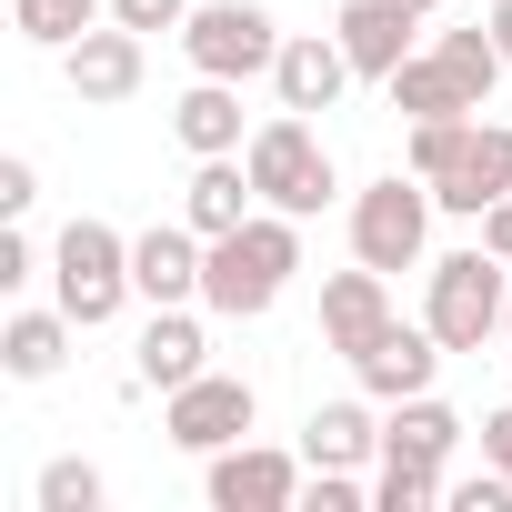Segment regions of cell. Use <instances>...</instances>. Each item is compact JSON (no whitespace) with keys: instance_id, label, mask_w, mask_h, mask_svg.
Segmentation results:
<instances>
[{"instance_id":"6da1fadb","label":"cell","mask_w":512,"mask_h":512,"mask_svg":"<svg viewBox=\"0 0 512 512\" xmlns=\"http://www.w3.org/2000/svg\"><path fill=\"white\" fill-rule=\"evenodd\" d=\"M292 272H302V221H292V211H251L241 231L211 241V262H201V312H211V322H262Z\"/></svg>"},{"instance_id":"4316f807","label":"cell","mask_w":512,"mask_h":512,"mask_svg":"<svg viewBox=\"0 0 512 512\" xmlns=\"http://www.w3.org/2000/svg\"><path fill=\"white\" fill-rule=\"evenodd\" d=\"M462 151H472V121H412V151H402V171L442 181V171H452Z\"/></svg>"},{"instance_id":"e575fe53","label":"cell","mask_w":512,"mask_h":512,"mask_svg":"<svg viewBox=\"0 0 512 512\" xmlns=\"http://www.w3.org/2000/svg\"><path fill=\"white\" fill-rule=\"evenodd\" d=\"M412 11H422V21H432V11H442V0H412Z\"/></svg>"},{"instance_id":"836d02e7","label":"cell","mask_w":512,"mask_h":512,"mask_svg":"<svg viewBox=\"0 0 512 512\" xmlns=\"http://www.w3.org/2000/svg\"><path fill=\"white\" fill-rule=\"evenodd\" d=\"M492 41H502V61H512V0H492V21H482Z\"/></svg>"},{"instance_id":"83f0119b","label":"cell","mask_w":512,"mask_h":512,"mask_svg":"<svg viewBox=\"0 0 512 512\" xmlns=\"http://www.w3.org/2000/svg\"><path fill=\"white\" fill-rule=\"evenodd\" d=\"M302 502H312V512H362V502H372V482H362V472H322V462H312Z\"/></svg>"},{"instance_id":"8fae6325","label":"cell","mask_w":512,"mask_h":512,"mask_svg":"<svg viewBox=\"0 0 512 512\" xmlns=\"http://www.w3.org/2000/svg\"><path fill=\"white\" fill-rule=\"evenodd\" d=\"M131 372H141L151 392H181V382H201V372H211V332H201V312H191V302H151Z\"/></svg>"},{"instance_id":"3957f363","label":"cell","mask_w":512,"mask_h":512,"mask_svg":"<svg viewBox=\"0 0 512 512\" xmlns=\"http://www.w3.org/2000/svg\"><path fill=\"white\" fill-rule=\"evenodd\" d=\"M51 302L81 322V332H101V322H121V302H141V282H131V241L111 231V221H71L61 241H51Z\"/></svg>"},{"instance_id":"7402d4cb","label":"cell","mask_w":512,"mask_h":512,"mask_svg":"<svg viewBox=\"0 0 512 512\" xmlns=\"http://www.w3.org/2000/svg\"><path fill=\"white\" fill-rule=\"evenodd\" d=\"M302 462H322V472H362V462H382V422H372L362 402H322V412L302 422Z\"/></svg>"},{"instance_id":"5b68a950","label":"cell","mask_w":512,"mask_h":512,"mask_svg":"<svg viewBox=\"0 0 512 512\" xmlns=\"http://www.w3.org/2000/svg\"><path fill=\"white\" fill-rule=\"evenodd\" d=\"M432 181L422 171H382L352 191V262L372 272H422V251H432Z\"/></svg>"},{"instance_id":"d6986e66","label":"cell","mask_w":512,"mask_h":512,"mask_svg":"<svg viewBox=\"0 0 512 512\" xmlns=\"http://www.w3.org/2000/svg\"><path fill=\"white\" fill-rule=\"evenodd\" d=\"M382 91H392V111H402V121H482V101L462 91V71H452L442 51H412Z\"/></svg>"},{"instance_id":"30bf717a","label":"cell","mask_w":512,"mask_h":512,"mask_svg":"<svg viewBox=\"0 0 512 512\" xmlns=\"http://www.w3.org/2000/svg\"><path fill=\"white\" fill-rule=\"evenodd\" d=\"M352 81H362V71H352L342 31H292V41H282V61H272V91H282V111H332Z\"/></svg>"},{"instance_id":"ac0fdd59","label":"cell","mask_w":512,"mask_h":512,"mask_svg":"<svg viewBox=\"0 0 512 512\" xmlns=\"http://www.w3.org/2000/svg\"><path fill=\"white\" fill-rule=\"evenodd\" d=\"M171 141H181L191 161L251 151V131H241V81H201V71H191V91L171 101Z\"/></svg>"},{"instance_id":"ba28073f","label":"cell","mask_w":512,"mask_h":512,"mask_svg":"<svg viewBox=\"0 0 512 512\" xmlns=\"http://www.w3.org/2000/svg\"><path fill=\"white\" fill-rule=\"evenodd\" d=\"M302 482H312V462H302V452H272V442H231V452H211V472H201L211 512H292Z\"/></svg>"},{"instance_id":"8992f818","label":"cell","mask_w":512,"mask_h":512,"mask_svg":"<svg viewBox=\"0 0 512 512\" xmlns=\"http://www.w3.org/2000/svg\"><path fill=\"white\" fill-rule=\"evenodd\" d=\"M181 51H191L201 81H262L282 61V21L262 11V0H191Z\"/></svg>"},{"instance_id":"f1b7e54d","label":"cell","mask_w":512,"mask_h":512,"mask_svg":"<svg viewBox=\"0 0 512 512\" xmlns=\"http://www.w3.org/2000/svg\"><path fill=\"white\" fill-rule=\"evenodd\" d=\"M41 282V241L31 231H0V292H31Z\"/></svg>"},{"instance_id":"ffe728a7","label":"cell","mask_w":512,"mask_h":512,"mask_svg":"<svg viewBox=\"0 0 512 512\" xmlns=\"http://www.w3.org/2000/svg\"><path fill=\"white\" fill-rule=\"evenodd\" d=\"M462 432H472V422H462L442 392H412V402H392V412H382V452H392V462H452V452H462Z\"/></svg>"},{"instance_id":"d6a6232c","label":"cell","mask_w":512,"mask_h":512,"mask_svg":"<svg viewBox=\"0 0 512 512\" xmlns=\"http://www.w3.org/2000/svg\"><path fill=\"white\" fill-rule=\"evenodd\" d=\"M482 462H502V472H512V402H502V412H482Z\"/></svg>"},{"instance_id":"52a82bcc","label":"cell","mask_w":512,"mask_h":512,"mask_svg":"<svg viewBox=\"0 0 512 512\" xmlns=\"http://www.w3.org/2000/svg\"><path fill=\"white\" fill-rule=\"evenodd\" d=\"M251 422H262V392H251L241 372H201V382H181V392H161V432L181 442V452H231V442H251Z\"/></svg>"},{"instance_id":"7c38bea8","label":"cell","mask_w":512,"mask_h":512,"mask_svg":"<svg viewBox=\"0 0 512 512\" xmlns=\"http://www.w3.org/2000/svg\"><path fill=\"white\" fill-rule=\"evenodd\" d=\"M352 372H362L372 402H412V392H432V372H442V332H432V322H392L382 342L352 352Z\"/></svg>"},{"instance_id":"1f68e13d","label":"cell","mask_w":512,"mask_h":512,"mask_svg":"<svg viewBox=\"0 0 512 512\" xmlns=\"http://www.w3.org/2000/svg\"><path fill=\"white\" fill-rule=\"evenodd\" d=\"M472 231H482V251H502V262H512V191H502V201H492Z\"/></svg>"},{"instance_id":"277c9868","label":"cell","mask_w":512,"mask_h":512,"mask_svg":"<svg viewBox=\"0 0 512 512\" xmlns=\"http://www.w3.org/2000/svg\"><path fill=\"white\" fill-rule=\"evenodd\" d=\"M251 191H262V211H292V221H312L332 191H342V171H332V151H322V131H312V111H272L262 131H251Z\"/></svg>"},{"instance_id":"d4e9b609","label":"cell","mask_w":512,"mask_h":512,"mask_svg":"<svg viewBox=\"0 0 512 512\" xmlns=\"http://www.w3.org/2000/svg\"><path fill=\"white\" fill-rule=\"evenodd\" d=\"M432 502H452L442 462H392V452H382V472H372V512H432Z\"/></svg>"},{"instance_id":"4dcf8cb0","label":"cell","mask_w":512,"mask_h":512,"mask_svg":"<svg viewBox=\"0 0 512 512\" xmlns=\"http://www.w3.org/2000/svg\"><path fill=\"white\" fill-rule=\"evenodd\" d=\"M31 201H41V171H31V161L11 151V161H0V221H21Z\"/></svg>"},{"instance_id":"9a60e30c","label":"cell","mask_w":512,"mask_h":512,"mask_svg":"<svg viewBox=\"0 0 512 512\" xmlns=\"http://www.w3.org/2000/svg\"><path fill=\"white\" fill-rule=\"evenodd\" d=\"M502 191H512V121H472V151L432 181V201H442L452 221H482Z\"/></svg>"},{"instance_id":"f546056e","label":"cell","mask_w":512,"mask_h":512,"mask_svg":"<svg viewBox=\"0 0 512 512\" xmlns=\"http://www.w3.org/2000/svg\"><path fill=\"white\" fill-rule=\"evenodd\" d=\"M111 21H131V31L151 41V31H181V21H191V0H111Z\"/></svg>"},{"instance_id":"7a4b0ae2","label":"cell","mask_w":512,"mask_h":512,"mask_svg":"<svg viewBox=\"0 0 512 512\" xmlns=\"http://www.w3.org/2000/svg\"><path fill=\"white\" fill-rule=\"evenodd\" d=\"M512 262L502 251H442V262H422V322L442 332V352H482L492 332H502V312H512V282H502Z\"/></svg>"},{"instance_id":"603a6c76","label":"cell","mask_w":512,"mask_h":512,"mask_svg":"<svg viewBox=\"0 0 512 512\" xmlns=\"http://www.w3.org/2000/svg\"><path fill=\"white\" fill-rule=\"evenodd\" d=\"M111 21V0H11V31L31 41V51H71L81 31H101Z\"/></svg>"},{"instance_id":"4fadbf2b","label":"cell","mask_w":512,"mask_h":512,"mask_svg":"<svg viewBox=\"0 0 512 512\" xmlns=\"http://www.w3.org/2000/svg\"><path fill=\"white\" fill-rule=\"evenodd\" d=\"M332 31H342V51H352V71H362V81H392V71L412 61L422 11H412V0H342Z\"/></svg>"},{"instance_id":"9c48e42d","label":"cell","mask_w":512,"mask_h":512,"mask_svg":"<svg viewBox=\"0 0 512 512\" xmlns=\"http://www.w3.org/2000/svg\"><path fill=\"white\" fill-rule=\"evenodd\" d=\"M141 71H151V51H141V31H131V21H101V31H81V41L61 51V81H71V101H81V111L131 101V91H141Z\"/></svg>"},{"instance_id":"44dd1931","label":"cell","mask_w":512,"mask_h":512,"mask_svg":"<svg viewBox=\"0 0 512 512\" xmlns=\"http://www.w3.org/2000/svg\"><path fill=\"white\" fill-rule=\"evenodd\" d=\"M71 312L51 302V312H11V322H0V372H11V382H51L61 362H71Z\"/></svg>"},{"instance_id":"d590c367","label":"cell","mask_w":512,"mask_h":512,"mask_svg":"<svg viewBox=\"0 0 512 512\" xmlns=\"http://www.w3.org/2000/svg\"><path fill=\"white\" fill-rule=\"evenodd\" d=\"M502 342H512V312H502Z\"/></svg>"},{"instance_id":"2e32d148","label":"cell","mask_w":512,"mask_h":512,"mask_svg":"<svg viewBox=\"0 0 512 512\" xmlns=\"http://www.w3.org/2000/svg\"><path fill=\"white\" fill-rule=\"evenodd\" d=\"M201 262H211V241H201L191 221H151V231L131 241V282H141V302H201Z\"/></svg>"},{"instance_id":"5bb4252c","label":"cell","mask_w":512,"mask_h":512,"mask_svg":"<svg viewBox=\"0 0 512 512\" xmlns=\"http://www.w3.org/2000/svg\"><path fill=\"white\" fill-rule=\"evenodd\" d=\"M382 332H392V272H372V262L332 272V282H322V342L352 362V352L382 342Z\"/></svg>"},{"instance_id":"484cf974","label":"cell","mask_w":512,"mask_h":512,"mask_svg":"<svg viewBox=\"0 0 512 512\" xmlns=\"http://www.w3.org/2000/svg\"><path fill=\"white\" fill-rule=\"evenodd\" d=\"M41 512H101L111 502V482H101V462H81V452H61V462H41V492H31Z\"/></svg>"},{"instance_id":"cb8c5ba5","label":"cell","mask_w":512,"mask_h":512,"mask_svg":"<svg viewBox=\"0 0 512 512\" xmlns=\"http://www.w3.org/2000/svg\"><path fill=\"white\" fill-rule=\"evenodd\" d=\"M432 51H442V61L462 71V91L492 111V91H502V71H512V61H502V41H492V31H432Z\"/></svg>"},{"instance_id":"e0dca14e","label":"cell","mask_w":512,"mask_h":512,"mask_svg":"<svg viewBox=\"0 0 512 512\" xmlns=\"http://www.w3.org/2000/svg\"><path fill=\"white\" fill-rule=\"evenodd\" d=\"M251 211H262V191H251V161H241V151H221V161H191V181H181V221H191L201 241L241 231Z\"/></svg>"}]
</instances>
